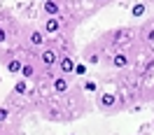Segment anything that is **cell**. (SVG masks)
Returning <instances> with one entry per match:
<instances>
[{
  "label": "cell",
  "instance_id": "cell-1",
  "mask_svg": "<svg viewBox=\"0 0 154 135\" xmlns=\"http://www.w3.org/2000/svg\"><path fill=\"white\" fill-rule=\"evenodd\" d=\"M56 61H58V56H56V51H54L51 47H47V49L40 51V63L47 68V70H51V68L56 65Z\"/></svg>",
  "mask_w": 154,
  "mask_h": 135
},
{
  "label": "cell",
  "instance_id": "cell-2",
  "mask_svg": "<svg viewBox=\"0 0 154 135\" xmlns=\"http://www.w3.org/2000/svg\"><path fill=\"white\" fill-rule=\"evenodd\" d=\"M56 68L61 70V75H72V70H75V58H70V56H61L56 61Z\"/></svg>",
  "mask_w": 154,
  "mask_h": 135
},
{
  "label": "cell",
  "instance_id": "cell-3",
  "mask_svg": "<svg viewBox=\"0 0 154 135\" xmlns=\"http://www.w3.org/2000/svg\"><path fill=\"white\" fill-rule=\"evenodd\" d=\"M51 86H54L56 93H68V88H70V79H68L66 75H58V77H54Z\"/></svg>",
  "mask_w": 154,
  "mask_h": 135
},
{
  "label": "cell",
  "instance_id": "cell-4",
  "mask_svg": "<svg viewBox=\"0 0 154 135\" xmlns=\"http://www.w3.org/2000/svg\"><path fill=\"white\" fill-rule=\"evenodd\" d=\"M61 30V19L58 16H47V21H45V33H58Z\"/></svg>",
  "mask_w": 154,
  "mask_h": 135
},
{
  "label": "cell",
  "instance_id": "cell-5",
  "mask_svg": "<svg viewBox=\"0 0 154 135\" xmlns=\"http://www.w3.org/2000/svg\"><path fill=\"white\" fill-rule=\"evenodd\" d=\"M128 63H131V58L126 56L124 51H117L115 56H112V65L119 68V70H122V68H128Z\"/></svg>",
  "mask_w": 154,
  "mask_h": 135
},
{
  "label": "cell",
  "instance_id": "cell-6",
  "mask_svg": "<svg viewBox=\"0 0 154 135\" xmlns=\"http://www.w3.org/2000/svg\"><path fill=\"white\" fill-rule=\"evenodd\" d=\"M45 14L47 16H58V12H61V7H58V2L56 0H45Z\"/></svg>",
  "mask_w": 154,
  "mask_h": 135
},
{
  "label": "cell",
  "instance_id": "cell-7",
  "mask_svg": "<svg viewBox=\"0 0 154 135\" xmlns=\"http://www.w3.org/2000/svg\"><path fill=\"white\" fill-rule=\"evenodd\" d=\"M28 40H30V44H33V47H45V35H42L40 30H30Z\"/></svg>",
  "mask_w": 154,
  "mask_h": 135
},
{
  "label": "cell",
  "instance_id": "cell-8",
  "mask_svg": "<svg viewBox=\"0 0 154 135\" xmlns=\"http://www.w3.org/2000/svg\"><path fill=\"white\" fill-rule=\"evenodd\" d=\"M21 65H23V63H21L19 58H12V61H7V72H12V75H19L21 72Z\"/></svg>",
  "mask_w": 154,
  "mask_h": 135
},
{
  "label": "cell",
  "instance_id": "cell-9",
  "mask_svg": "<svg viewBox=\"0 0 154 135\" xmlns=\"http://www.w3.org/2000/svg\"><path fill=\"white\" fill-rule=\"evenodd\" d=\"M98 103H100L103 107H107V110H110V107H112V105L117 103V98L112 96V93H103V96L98 98Z\"/></svg>",
  "mask_w": 154,
  "mask_h": 135
},
{
  "label": "cell",
  "instance_id": "cell-10",
  "mask_svg": "<svg viewBox=\"0 0 154 135\" xmlns=\"http://www.w3.org/2000/svg\"><path fill=\"white\" fill-rule=\"evenodd\" d=\"M21 75H23V79L35 77V65H30V63H23V65H21Z\"/></svg>",
  "mask_w": 154,
  "mask_h": 135
},
{
  "label": "cell",
  "instance_id": "cell-11",
  "mask_svg": "<svg viewBox=\"0 0 154 135\" xmlns=\"http://www.w3.org/2000/svg\"><path fill=\"white\" fill-rule=\"evenodd\" d=\"M145 12H147V7H145V2H135L133 7H131V16H135V19H138V16H143Z\"/></svg>",
  "mask_w": 154,
  "mask_h": 135
},
{
  "label": "cell",
  "instance_id": "cell-12",
  "mask_svg": "<svg viewBox=\"0 0 154 135\" xmlns=\"http://www.w3.org/2000/svg\"><path fill=\"white\" fill-rule=\"evenodd\" d=\"M14 93H19V96L28 93V82H26V79H19V82L14 84Z\"/></svg>",
  "mask_w": 154,
  "mask_h": 135
},
{
  "label": "cell",
  "instance_id": "cell-13",
  "mask_svg": "<svg viewBox=\"0 0 154 135\" xmlns=\"http://www.w3.org/2000/svg\"><path fill=\"white\" fill-rule=\"evenodd\" d=\"M72 72H75L77 77H84V75H87V65H84V63H75V70H72Z\"/></svg>",
  "mask_w": 154,
  "mask_h": 135
},
{
  "label": "cell",
  "instance_id": "cell-14",
  "mask_svg": "<svg viewBox=\"0 0 154 135\" xmlns=\"http://www.w3.org/2000/svg\"><path fill=\"white\" fill-rule=\"evenodd\" d=\"M96 88H98V84H96V82H91V79H89V82H84V91H89V93H94Z\"/></svg>",
  "mask_w": 154,
  "mask_h": 135
},
{
  "label": "cell",
  "instance_id": "cell-15",
  "mask_svg": "<svg viewBox=\"0 0 154 135\" xmlns=\"http://www.w3.org/2000/svg\"><path fill=\"white\" fill-rule=\"evenodd\" d=\"M7 119H10V110L7 107H0V124H5Z\"/></svg>",
  "mask_w": 154,
  "mask_h": 135
},
{
  "label": "cell",
  "instance_id": "cell-16",
  "mask_svg": "<svg viewBox=\"0 0 154 135\" xmlns=\"http://www.w3.org/2000/svg\"><path fill=\"white\" fill-rule=\"evenodd\" d=\"M5 40H7V33H5V28H2V26H0V44H2V42H5Z\"/></svg>",
  "mask_w": 154,
  "mask_h": 135
},
{
  "label": "cell",
  "instance_id": "cell-17",
  "mask_svg": "<svg viewBox=\"0 0 154 135\" xmlns=\"http://www.w3.org/2000/svg\"><path fill=\"white\" fill-rule=\"evenodd\" d=\"M89 63H91V65H96V63H98V56H96V54H91V56H89Z\"/></svg>",
  "mask_w": 154,
  "mask_h": 135
},
{
  "label": "cell",
  "instance_id": "cell-18",
  "mask_svg": "<svg viewBox=\"0 0 154 135\" xmlns=\"http://www.w3.org/2000/svg\"><path fill=\"white\" fill-rule=\"evenodd\" d=\"M103 2H110V0H103Z\"/></svg>",
  "mask_w": 154,
  "mask_h": 135
}]
</instances>
